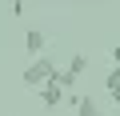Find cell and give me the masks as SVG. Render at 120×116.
<instances>
[{"label": "cell", "instance_id": "277c9868", "mask_svg": "<svg viewBox=\"0 0 120 116\" xmlns=\"http://www.w3.org/2000/svg\"><path fill=\"white\" fill-rule=\"evenodd\" d=\"M36 92H40L44 108H56L60 100H64V88H60V84H44V88H36Z\"/></svg>", "mask_w": 120, "mask_h": 116}, {"label": "cell", "instance_id": "7a4b0ae2", "mask_svg": "<svg viewBox=\"0 0 120 116\" xmlns=\"http://www.w3.org/2000/svg\"><path fill=\"white\" fill-rule=\"evenodd\" d=\"M64 100L72 104V112H76V116H104L100 100H92V96H84V92H68Z\"/></svg>", "mask_w": 120, "mask_h": 116}, {"label": "cell", "instance_id": "5b68a950", "mask_svg": "<svg viewBox=\"0 0 120 116\" xmlns=\"http://www.w3.org/2000/svg\"><path fill=\"white\" fill-rule=\"evenodd\" d=\"M104 88H108V100L120 104V68H112V72L104 76Z\"/></svg>", "mask_w": 120, "mask_h": 116}, {"label": "cell", "instance_id": "3957f363", "mask_svg": "<svg viewBox=\"0 0 120 116\" xmlns=\"http://www.w3.org/2000/svg\"><path fill=\"white\" fill-rule=\"evenodd\" d=\"M24 48H28L32 56H44V48H48V36H44L40 28H32V32H24Z\"/></svg>", "mask_w": 120, "mask_h": 116}, {"label": "cell", "instance_id": "6da1fadb", "mask_svg": "<svg viewBox=\"0 0 120 116\" xmlns=\"http://www.w3.org/2000/svg\"><path fill=\"white\" fill-rule=\"evenodd\" d=\"M84 68H88V56H84V52H76L72 60H68V68L60 72V88H64V96H68V88H72V84L84 76Z\"/></svg>", "mask_w": 120, "mask_h": 116}, {"label": "cell", "instance_id": "8992f818", "mask_svg": "<svg viewBox=\"0 0 120 116\" xmlns=\"http://www.w3.org/2000/svg\"><path fill=\"white\" fill-rule=\"evenodd\" d=\"M112 64L120 68V44H112Z\"/></svg>", "mask_w": 120, "mask_h": 116}]
</instances>
